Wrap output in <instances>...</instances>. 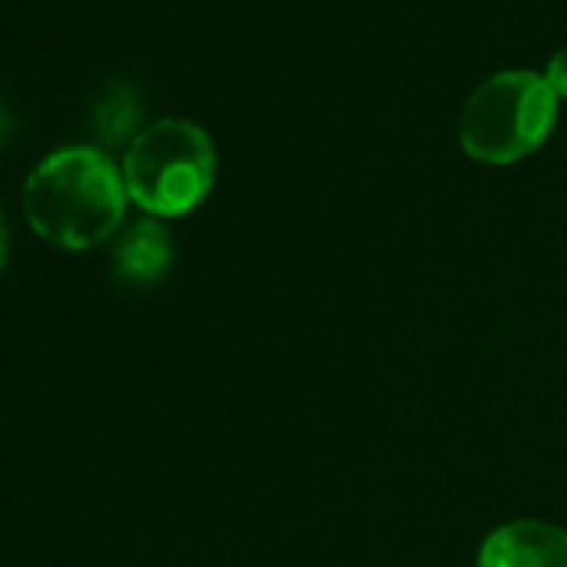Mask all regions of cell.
I'll use <instances>...</instances> for the list:
<instances>
[{
	"instance_id": "1",
	"label": "cell",
	"mask_w": 567,
	"mask_h": 567,
	"mask_svg": "<svg viewBox=\"0 0 567 567\" xmlns=\"http://www.w3.org/2000/svg\"><path fill=\"white\" fill-rule=\"evenodd\" d=\"M124 207V174L97 147H64L41 161L24 184L31 227L64 250L104 244L121 227Z\"/></svg>"
},
{
	"instance_id": "3",
	"label": "cell",
	"mask_w": 567,
	"mask_h": 567,
	"mask_svg": "<svg viewBox=\"0 0 567 567\" xmlns=\"http://www.w3.org/2000/svg\"><path fill=\"white\" fill-rule=\"evenodd\" d=\"M557 117V94L534 71L487 78L461 111V147L484 164H514L537 151Z\"/></svg>"
},
{
	"instance_id": "6",
	"label": "cell",
	"mask_w": 567,
	"mask_h": 567,
	"mask_svg": "<svg viewBox=\"0 0 567 567\" xmlns=\"http://www.w3.org/2000/svg\"><path fill=\"white\" fill-rule=\"evenodd\" d=\"M134 117H137V101L127 87H114L101 104H97V127L111 137V141H121L131 127H134Z\"/></svg>"
},
{
	"instance_id": "5",
	"label": "cell",
	"mask_w": 567,
	"mask_h": 567,
	"mask_svg": "<svg viewBox=\"0 0 567 567\" xmlns=\"http://www.w3.org/2000/svg\"><path fill=\"white\" fill-rule=\"evenodd\" d=\"M111 260H114V270L121 280L154 284L171 267V234L157 220L144 217L117 237Z\"/></svg>"
},
{
	"instance_id": "8",
	"label": "cell",
	"mask_w": 567,
	"mask_h": 567,
	"mask_svg": "<svg viewBox=\"0 0 567 567\" xmlns=\"http://www.w3.org/2000/svg\"><path fill=\"white\" fill-rule=\"evenodd\" d=\"M8 264V220H4V210H0V270Z\"/></svg>"
},
{
	"instance_id": "2",
	"label": "cell",
	"mask_w": 567,
	"mask_h": 567,
	"mask_svg": "<svg viewBox=\"0 0 567 567\" xmlns=\"http://www.w3.org/2000/svg\"><path fill=\"white\" fill-rule=\"evenodd\" d=\"M217 154L210 134L184 117L144 127L124 154L127 197L154 217L190 214L214 187Z\"/></svg>"
},
{
	"instance_id": "4",
	"label": "cell",
	"mask_w": 567,
	"mask_h": 567,
	"mask_svg": "<svg viewBox=\"0 0 567 567\" xmlns=\"http://www.w3.org/2000/svg\"><path fill=\"white\" fill-rule=\"evenodd\" d=\"M477 567H567V530L550 520H511L491 530Z\"/></svg>"
},
{
	"instance_id": "7",
	"label": "cell",
	"mask_w": 567,
	"mask_h": 567,
	"mask_svg": "<svg viewBox=\"0 0 567 567\" xmlns=\"http://www.w3.org/2000/svg\"><path fill=\"white\" fill-rule=\"evenodd\" d=\"M547 84L557 97H567V44L547 64Z\"/></svg>"
}]
</instances>
